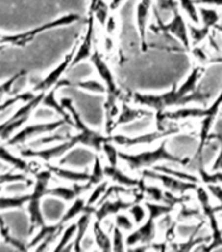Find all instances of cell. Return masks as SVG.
Returning <instances> with one entry per match:
<instances>
[{
	"label": "cell",
	"instance_id": "cell-1",
	"mask_svg": "<svg viewBox=\"0 0 222 252\" xmlns=\"http://www.w3.org/2000/svg\"><path fill=\"white\" fill-rule=\"evenodd\" d=\"M169 138H165L160 141V145L152 150H144L140 153L131 154L121 151V160L128 165L132 171H141L145 168H153L154 165L160 163H168V164L180 165L186 168L192 158L180 157L178 154H174L169 150Z\"/></svg>",
	"mask_w": 222,
	"mask_h": 252
},
{
	"label": "cell",
	"instance_id": "cell-2",
	"mask_svg": "<svg viewBox=\"0 0 222 252\" xmlns=\"http://www.w3.org/2000/svg\"><path fill=\"white\" fill-rule=\"evenodd\" d=\"M52 175L54 173L51 172L49 168L34 173V188H33V192L29 194V200L26 202V212L29 214V220H30V227H29L30 234L34 230H38V228L46 226L42 209H41V201L45 196H49V189H50L49 184H50Z\"/></svg>",
	"mask_w": 222,
	"mask_h": 252
},
{
	"label": "cell",
	"instance_id": "cell-3",
	"mask_svg": "<svg viewBox=\"0 0 222 252\" xmlns=\"http://www.w3.org/2000/svg\"><path fill=\"white\" fill-rule=\"evenodd\" d=\"M60 102L70 112L71 118H72V125H74V130H77L76 134L80 138V143L82 146H85V147H89V149H92L96 153H101L102 145H103V142L109 137L106 134L99 133L97 130L92 129L90 126L86 125V122L82 120V117L80 116L77 109L74 108L72 98L63 97L60 100Z\"/></svg>",
	"mask_w": 222,
	"mask_h": 252
},
{
	"label": "cell",
	"instance_id": "cell-4",
	"mask_svg": "<svg viewBox=\"0 0 222 252\" xmlns=\"http://www.w3.org/2000/svg\"><path fill=\"white\" fill-rule=\"evenodd\" d=\"M80 19H81L80 15L68 13V15L58 17V19L52 20V21L42 24V25H39V27H35L33 28V29H30V31L23 32V33H17V34H0V46H26L27 43L31 42V41L34 39L35 35L41 34L43 32L55 29V28L70 25V24H74L76 23V21H78Z\"/></svg>",
	"mask_w": 222,
	"mask_h": 252
},
{
	"label": "cell",
	"instance_id": "cell-5",
	"mask_svg": "<svg viewBox=\"0 0 222 252\" xmlns=\"http://www.w3.org/2000/svg\"><path fill=\"white\" fill-rule=\"evenodd\" d=\"M149 32H153L154 34L173 35L174 38L179 41L182 46L188 50L192 46L190 31H188V21L183 16V13L179 11V8L174 12V15L169 21H162L160 17L154 16V21L149 25Z\"/></svg>",
	"mask_w": 222,
	"mask_h": 252
},
{
	"label": "cell",
	"instance_id": "cell-6",
	"mask_svg": "<svg viewBox=\"0 0 222 252\" xmlns=\"http://www.w3.org/2000/svg\"><path fill=\"white\" fill-rule=\"evenodd\" d=\"M178 130H179L178 127L165 126V127L153 130V131H144V133L133 134V135H128V134L121 133V131L118 133L117 131V133H113L111 135H107V137L114 143H117L119 147H123V149H133V147H137V146L153 145L156 142L162 141L165 138L172 137L175 133H178Z\"/></svg>",
	"mask_w": 222,
	"mask_h": 252
},
{
	"label": "cell",
	"instance_id": "cell-7",
	"mask_svg": "<svg viewBox=\"0 0 222 252\" xmlns=\"http://www.w3.org/2000/svg\"><path fill=\"white\" fill-rule=\"evenodd\" d=\"M140 172L143 179L150 180L153 183H158L164 189L176 193V194H186L191 190H195L196 185H197L195 183H191V181L182 180V179L174 177L172 175H168V173L160 172L154 168L141 169Z\"/></svg>",
	"mask_w": 222,
	"mask_h": 252
},
{
	"label": "cell",
	"instance_id": "cell-8",
	"mask_svg": "<svg viewBox=\"0 0 222 252\" xmlns=\"http://www.w3.org/2000/svg\"><path fill=\"white\" fill-rule=\"evenodd\" d=\"M77 145H81L80 143V138H78L77 134H74L70 139L67 141H63L58 145L52 146V147H49V149L43 150H23L21 151V155L24 158H38L41 160L46 161V163H50V161L55 160V159H59L63 155H66L67 153H70L71 150H74Z\"/></svg>",
	"mask_w": 222,
	"mask_h": 252
},
{
	"label": "cell",
	"instance_id": "cell-9",
	"mask_svg": "<svg viewBox=\"0 0 222 252\" xmlns=\"http://www.w3.org/2000/svg\"><path fill=\"white\" fill-rule=\"evenodd\" d=\"M158 232L160 231L157 227V220L148 217L144 223L139 224L135 230L127 234V236H125L127 248L131 250V248L140 246V244L149 246L153 242H156V239L158 238Z\"/></svg>",
	"mask_w": 222,
	"mask_h": 252
},
{
	"label": "cell",
	"instance_id": "cell-10",
	"mask_svg": "<svg viewBox=\"0 0 222 252\" xmlns=\"http://www.w3.org/2000/svg\"><path fill=\"white\" fill-rule=\"evenodd\" d=\"M64 125H70V124H68L64 118H59L56 121L43 122V124H34V125L26 126V127H24L21 131H19V133L16 134L15 137L9 138L7 141V145H20V143H24L25 141H27L29 138L38 137V135H43V134L47 133H54V131L59 130Z\"/></svg>",
	"mask_w": 222,
	"mask_h": 252
},
{
	"label": "cell",
	"instance_id": "cell-11",
	"mask_svg": "<svg viewBox=\"0 0 222 252\" xmlns=\"http://www.w3.org/2000/svg\"><path fill=\"white\" fill-rule=\"evenodd\" d=\"M90 62L93 64L94 71L97 72L99 79L105 83L106 88H107V94L119 97L121 96V90L118 87L117 78H115L113 70L110 68V66L106 62V59L103 58V54L98 50L97 47H94L93 54L90 57Z\"/></svg>",
	"mask_w": 222,
	"mask_h": 252
},
{
	"label": "cell",
	"instance_id": "cell-12",
	"mask_svg": "<svg viewBox=\"0 0 222 252\" xmlns=\"http://www.w3.org/2000/svg\"><path fill=\"white\" fill-rule=\"evenodd\" d=\"M96 20L92 15L89 16L88 19V23H86L85 33L82 35L81 41L78 42V45H76V51H74V59H72V63H71V68L74 66H77L80 63L85 62L88 59H90L92 54L94 51V34H96ZM70 68V70H71Z\"/></svg>",
	"mask_w": 222,
	"mask_h": 252
},
{
	"label": "cell",
	"instance_id": "cell-13",
	"mask_svg": "<svg viewBox=\"0 0 222 252\" xmlns=\"http://www.w3.org/2000/svg\"><path fill=\"white\" fill-rule=\"evenodd\" d=\"M153 0H139V3L135 7V13H133V20L135 25L140 34L141 49L147 50L148 49V33H149V21H150V15L153 13Z\"/></svg>",
	"mask_w": 222,
	"mask_h": 252
},
{
	"label": "cell",
	"instance_id": "cell-14",
	"mask_svg": "<svg viewBox=\"0 0 222 252\" xmlns=\"http://www.w3.org/2000/svg\"><path fill=\"white\" fill-rule=\"evenodd\" d=\"M74 51H76V45H74V46L72 47V50L64 57V59H63L62 62L59 63L54 70L50 71V74L47 75L46 78H43L42 80H39V82L35 83L34 88H33V91H34L35 94L47 92V91L52 90V88L62 80L63 75L66 74L67 71L71 68V63H72V59H74Z\"/></svg>",
	"mask_w": 222,
	"mask_h": 252
},
{
	"label": "cell",
	"instance_id": "cell-15",
	"mask_svg": "<svg viewBox=\"0 0 222 252\" xmlns=\"http://www.w3.org/2000/svg\"><path fill=\"white\" fill-rule=\"evenodd\" d=\"M133 202L131 200H124L121 196L111 197L109 200L102 201L101 204L97 205L94 209V220L103 222L110 216H115L118 213L125 212Z\"/></svg>",
	"mask_w": 222,
	"mask_h": 252
},
{
	"label": "cell",
	"instance_id": "cell-16",
	"mask_svg": "<svg viewBox=\"0 0 222 252\" xmlns=\"http://www.w3.org/2000/svg\"><path fill=\"white\" fill-rule=\"evenodd\" d=\"M105 175L106 179H109L114 183V184L123 185L129 189H137V188H144L145 185V179H137L119 168L118 165H110L106 163L105 164Z\"/></svg>",
	"mask_w": 222,
	"mask_h": 252
},
{
	"label": "cell",
	"instance_id": "cell-17",
	"mask_svg": "<svg viewBox=\"0 0 222 252\" xmlns=\"http://www.w3.org/2000/svg\"><path fill=\"white\" fill-rule=\"evenodd\" d=\"M94 209L93 206H88L86 210L82 213L81 216L78 217L77 220H76V224H77V231H76V235L74 238V242L66 248V250H74V251H82L81 243L84 238L88 235V231L89 228L92 227V223H93L94 220Z\"/></svg>",
	"mask_w": 222,
	"mask_h": 252
},
{
	"label": "cell",
	"instance_id": "cell-18",
	"mask_svg": "<svg viewBox=\"0 0 222 252\" xmlns=\"http://www.w3.org/2000/svg\"><path fill=\"white\" fill-rule=\"evenodd\" d=\"M153 114H154V112L152 109H149V108H145V106H133L129 105V104H122L121 112H119V116L117 118L115 126L118 129L121 126L132 124V122L141 120V118L152 117Z\"/></svg>",
	"mask_w": 222,
	"mask_h": 252
},
{
	"label": "cell",
	"instance_id": "cell-19",
	"mask_svg": "<svg viewBox=\"0 0 222 252\" xmlns=\"http://www.w3.org/2000/svg\"><path fill=\"white\" fill-rule=\"evenodd\" d=\"M90 187L88 183H74V185L71 187H64V185H59L55 188L49 189V196H54L56 198L66 201V202H72L76 200L77 197H80L82 193L90 190Z\"/></svg>",
	"mask_w": 222,
	"mask_h": 252
},
{
	"label": "cell",
	"instance_id": "cell-20",
	"mask_svg": "<svg viewBox=\"0 0 222 252\" xmlns=\"http://www.w3.org/2000/svg\"><path fill=\"white\" fill-rule=\"evenodd\" d=\"M118 96L107 94H106V101L103 104L105 108V129H106V135H111L113 133L117 131V118L119 116L121 108L118 105Z\"/></svg>",
	"mask_w": 222,
	"mask_h": 252
},
{
	"label": "cell",
	"instance_id": "cell-21",
	"mask_svg": "<svg viewBox=\"0 0 222 252\" xmlns=\"http://www.w3.org/2000/svg\"><path fill=\"white\" fill-rule=\"evenodd\" d=\"M92 234L94 236L96 242V248L101 251H113V240H111V234L107 232L106 227L102 222L97 220H93L92 223Z\"/></svg>",
	"mask_w": 222,
	"mask_h": 252
},
{
	"label": "cell",
	"instance_id": "cell-22",
	"mask_svg": "<svg viewBox=\"0 0 222 252\" xmlns=\"http://www.w3.org/2000/svg\"><path fill=\"white\" fill-rule=\"evenodd\" d=\"M47 168L54 173L55 176H58L62 180L70 181V183H88L90 177V172L86 171H74V169L63 168L58 165H47Z\"/></svg>",
	"mask_w": 222,
	"mask_h": 252
},
{
	"label": "cell",
	"instance_id": "cell-23",
	"mask_svg": "<svg viewBox=\"0 0 222 252\" xmlns=\"http://www.w3.org/2000/svg\"><path fill=\"white\" fill-rule=\"evenodd\" d=\"M74 86H76L80 90L89 92V94H98V96H106L107 94V88H106L105 83L102 82L101 79H93L86 78L78 82H74Z\"/></svg>",
	"mask_w": 222,
	"mask_h": 252
},
{
	"label": "cell",
	"instance_id": "cell-24",
	"mask_svg": "<svg viewBox=\"0 0 222 252\" xmlns=\"http://www.w3.org/2000/svg\"><path fill=\"white\" fill-rule=\"evenodd\" d=\"M86 208H88V205H86V200L82 196L77 197L76 200L72 201V204H71V206L66 210V213L63 214V217L60 218V223L63 224V226H66V224H68L72 220H74V218H78V217L81 216L82 213L85 212Z\"/></svg>",
	"mask_w": 222,
	"mask_h": 252
},
{
	"label": "cell",
	"instance_id": "cell-25",
	"mask_svg": "<svg viewBox=\"0 0 222 252\" xmlns=\"http://www.w3.org/2000/svg\"><path fill=\"white\" fill-rule=\"evenodd\" d=\"M200 24L204 27L215 29L221 23V15L217 11V8L209 7V5H199Z\"/></svg>",
	"mask_w": 222,
	"mask_h": 252
},
{
	"label": "cell",
	"instance_id": "cell-26",
	"mask_svg": "<svg viewBox=\"0 0 222 252\" xmlns=\"http://www.w3.org/2000/svg\"><path fill=\"white\" fill-rule=\"evenodd\" d=\"M0 160L5 161L7 164L12 165L13 168L21 169L23 172L25 173H30L33 172L31 169V164H29L27 161H25L23 158H17L16 155L11 154L8 151L4 146H0Z\"/></svg>",
	"mask_w": 222,
	"mask_h": 252
},
{
	"label": "cell",
	"instance_id": "cell-27",
	"mask_svg": "<svg viewBox=\"0 0 222 252\" xmlns=\"http://www.w3.org/2000/svg\"><path fill=\"white\" fill-rule=\"evenodd\" d=\"M178 7L183 16L187 19V21L194 24H200V15H199V5L196 3V0H176Z\"/></svg>",
	"mask_w": 222,
	"mask_h": 252
},
{
	"label": "cell",
	"instance_id": "cell-28",
	"mask_svg": "<svg viewBox=\"0 0 222 252\" xmlns=\"http://www.w3.org/2000/svg\"><path fill=\"white\" fill-rule=\"evenodd\" d=\"M101 153L106 159V163L110 165H118L121 160V150L117 143H114L111 139H106L101 147Z\"/></svg>",
	"mask_w": 222,
	"mask_h": 252
},
{
	"label": "cell",
	"instance_id": "cell-29",
	"mask_svg": "<svg viewBox=\"0 0 222 252\" xmlns=\"http://www.w3.org/2000/svg\"><path fill=\"white\" fill-rule=\"evenodd\" d=\"M26 74L27 71H20V72L15 74L13 76H11V78L8 79V80H5V82L0 84V101H3L5 96H7V97H9V96H15L13 94L17 92V83H19Z\"/></svg>",
	"mask_w": 222,
	"mask_h": 252
},
{
	"label": "cell",
	"instance_id": "cell-30",
	"mask_svg": "<svg viewBox=\"0 0 222 252\" xmlns=\"http://www.w3.org/2000/svg\"><path fill=\"white\" fill-rule=\"evenodd\" d=\"M204 216L201 208H191L187 204L179 205L178 210V222H199Z\"/></svg>",
	"mask_w": 222,
	"mask_h": 252
},
{
	"label": "cell",
	"instance_id": "cell-31",
	"mask_svg": "<svg viewBox=\"0 0 222 252\" xmlns=\"http://www.w3.org/2000/svg\"><path fill=\"white\" fill-rule=\"evenodd\" d=\"M188 31H190V38H191V45H200L211 34L212 29L201 25V24H194L188 21ZM191 46V47H192Z\"/></svg>",
	"mask_w": 222,
	"mask_h": 252
},
{
	"label": "cell",
	"instance_id": "cell-32",
	"mask_svg": "<svg viewBox=\"0 0 222 252\" xmlns=\"http://www.w3.org/2000/svg\"><path fill=\"white\" fill-rule=\"evenodd\" d=\"M106 180L105 175V164L102 161V158L99 155H96L94 161L92 163V169H90V177L88 180V184L93 188L94 185H97L98 183Z\"/></svg>",
	"mask_w": 222,
	"mask_h": 252
},
{
	"label": "cell",
	"instance_id": "cell-33",
	"mask_svg": "<svg viewBox=\"0 0 222 252\" xmlns=\"http://www.w3.org/2000/svg\"><path fill=\"white\" fill-rule=\"evenodd\" d=\"M76 231H77V224H76V222H70V223L67 224L66 227L63 228L62 236H60L58 244L55 246V251H63V250H66L68 247V244L74 242Z\"/></svg>",
	"mask_w": 222,
	"mask_h": 252
},
{
	"label": "cell",
	"instance_id": "cell-34",
	"mask_svg": "<svg viewBox=\"0 0 222 252\" xmlns=\"http://www.w3.org/2000/svg\"><path fill=\"white\" fill-rule=\"evenodd\" d=\"M145 206L148 209V217L153 218V220H158L160 217L169 214L174 210L173 206L164 202H156V201H145Z\"/></svg>",
	"mask_w": 222,
	"mask_h": 252
},
{
	"label": "cell",
	"instance_id": "cell-35",
	"mask_svg": "<svg viewBox=\"0 0 222 252\" xmlns=\"http://www.w3.org/2000/svg\"><path fill=\"white\" fill-rule=\"evenodd\" d=\"M107 187H109L107 180H103L101 181V183H98L97 185H94L93 188L90 189L89 197L86 198V205L96 208V206L101 202L103 196H105L106 190H107Z\"/></svg>",
	"mask_w": 222,
	"mask_h": 252
},
{
	"label": "cell",
	"instance_id": "cell-36",
	"mask_svg": "<svg viewBox=\"0 0 222 252\" xmlns=\"http://www.w3.org/2000/svg\"><path fill=\"white\" fill-rule=\"evenodd\" d=\"M128 214L131 217H132L133 222L136 223V226H139V224L144 223L145 220H147V218H148V209H147V206H145V202L143 204V202H133L131 206L128 208Z\"/></svg>",
	"mask_w": 222,
	"mask_h": 252
},
{
	"label": "cell",
	"instance_id": "cell-37",
	"mask_svg": "<svg viewBox=\"0 0 222 252\" xmlns=\"http://www.w3.org/2000/svg\"><path fill=\"white\" fill-rule=\"evenodd\" d=\"M29 200V194L15 197H0V210H8V209H21Z\"/></svg>",
	"mask_w": 222,
	"mask_h": 252
},
{
	"label": "cell",
	"instance_id": "cell-38",
	"mask_svg": "<svg viewBox=\"0 0 222 252\" xmlns=\"http://www.w3.org/2000/svg\"><path fill=\"white\" fill-rule=\"evenodd\" d=\"M114 224L121 228V230H123L124 232H127V234L136 228V223L133 222L132 217L129 216L128 212H121L115 214L114 216Z\"/></svg>",
	"mask_w": 222,
	"mask_h": 252
},
{
	"label": "cell",
	"instance_id": "cell-39",
	"mask_svg": "<svg viewBox=\"0 0 222 252\" xmlns=\"http://www.w3.org/2000/svg\"><path fill=\"white\" fill-rule=\"evenodd\" d=\"M125 236L127 232L121 230L114 224L111 227V240H113V251H124L127 250V244H125Z\"/></svg>",
	"mask_w": 222,
	"mask_h": 252
},
{
	"label": "cell",
	"instance_id": "cell-40",
	"mask_svg": "<svg viewBox=\"0 0 222 252\" xmlns=\"http://www.w3.org/2000/svg\"><path fill=\"white\" fill-rule=\"evenodd\" d=\"M38 94H35L34 91L31 90L29 92H25V94H15V96H12V97H8L7 100H4L1 104H0V113L4 112V110L12 106L13 104H16L17 101H24V102H27L30 101L31 98H34Z\"/></svg>",
	"mask_w": 222,
	"mask_h": 252
},
{
	"label": "cell",
	"instance_id": "cell-41",
	"mask_svg": "<svg viewBox=\"0 0 222 252\" xmlns=\"http://www.w3.org/2000/svg\"><path fill=\"white\" fill-rule=\"evenodd\" d=\"M143 190L149 197L150 201L156 202H165V189L158 183L157 184H145Z\"/></svg>",
	"mask_w": 222,
	"mask_h": 252
},
{
	"label": "cell",
	"instance_id": "cell-42",
	"mask_svg": "<svg viewBox=\"0 0 222 252\" xmlns=\"http://www.w3.org/2000/svg\"><path fill=\"white\" fill-rule=\"evenodd\" d=\"M0 234H1V238L4 239L5 244H9L12 248H16V250H27V246L21 243L20 240H16L15 238L9 234V230H8V227H5V224H4L1 217H0Z\"/></svg>",
	"mask_w": 222,
	"mask_h": 252
},
{
	"label": "cell",
	"instance_id": "cell-43",
	"mask_svg": "<svg viewBox=\"0 0 222 252\" xmlns=\"http://www.w3.org/2000/svg\"><path fill=\"white\" fill-rule=\"evenodd\" d=\"M191 53L194 55V58L197 61L199 64H207V63H211L213 59L211 57V50L209 49H205L204 46H200V45H194L191 47Z\"/></svg>",
	"mask_w": 222,
	"mask_h": 252
},
{
	"label": "cell",
	"instance_id": "cell-44",
	"mask_svg": "<svg viewBox=\"0 0 222 252\" xmlns=\"http://www.w3.org/2000/svg\"><path fill=\"white\" fill-rule=\"evenodd\" d=\"M8 183H26L30 184L27 180L26 173H1L0 175V185L8 184Z\"/></svg>",
	"mask_w": 222,
	"mask_h": 252
},
{
	"label": "cell",
	"instance_id": "cell-45",
	"mask_svg": "<svg viewBox=\"0 0 222 252\" xmlns=\"http://www.w3.org/2000/svg\"><path fill=\"white\" fill-rule=\"evenodd\" d=\"M101 45L102 54H114L115 50H117V39H115V35L105 33L101 39Z\"/></svg>",
	"mask_w": 222,
	"mask_h": 252
},
{
	"label": "cell",
	"instance_id": "cell-46",
	"mask_svg": "<svg viewBox=\"0 0 222 252\" xmlns=\"http://www.w3.org/2000/svg\"><path fill=\"white\" fill-rule=\"evenodd\" d=\"M103 31L107 34L117 35L118 31H119V19L114 13H110V16L107 17L105 25H103Z\"/></svg>",
	"mask_w": 222,
	"mask_h": 252
},
{
	"label": "cell",
	"instance_id": "cell-47",
	"mask_svg": "<svg viewBox=\"0 0 222 252\" xmlns=\"http://www.w3.org/2000/svg\"><path fill=\"white\" fill-rule=\"evenodd\" d=\"M220 142V149L216 154L215 159L212 160L209 169L211 171H222V139H217Z\"/></svg>",
	"mask_w": 222,
	"mask_h": 252
},
{
	"label": "cell",
	"instance_id": "cell-48",
	"mask_svg": "<svg viewBox=\"0 0 222 252\" xmlns=\"http://www.w3.org/2000/svg\"><path fill=\"white\" fill-rule=\"evenodd\" d=\"M207 188L209 189L213 200H217L219 205H222V184H209Z\"/></svg>",
	"mask_w": 222,
	"mask_h": 252
},
{
	"label": "cell",
	"instance_id": "cell-49",
	"mask_svg": "<svg viewBox=\"0 0 222 252\" xmlns=\"http://www.w3.org/2000/svg\"><path fill=\"white\" fill-rule=\"evenodd\" d=\"M197 5H209V7L222 8V0H196Z\"/></svg>",
	"mask_w": 222,
	"mask_h": 252
},
{
	"label": "cell",
	"instance_id": "cell-50",
	"mask_svg": "<svg viewBox=\"0 0 222 252\" xmlns=\"http://www.w3.org/2000/svg\"><path fill=\"white\" fill-rule=\"evenodd\" d=\"M125 1H127V0H110L109 4H110V8H111V12H115L117 9H119V8L125 3Z\"/></svg>",
	"mask_w": 222,
	"mask_h": 252
},
{
	"label": "cell",
	"instance_id": "cell-51",
	"mask_svg": "<svg viewBox=\"0 0 222 252\" xmlns=\"http://www.w3.org/2000/svg\"><path fill=\"white\" fill-rule=\"evenodd\" d=\"M216 212H222V205H219V206H215Z\"/></svg>",
	"mask_w": 222,
	"mask_h": 252
},
{
	"label": "cell",
	"instance_id": "cell-52",
	"mask_svg": "<svg viewBox=\"0 0 222 252\" xmlns=\"http://www.w3.org/2000/svg\"><path fill=\"white\" fill-rule=\"evenodd\" d=\"M98 0H90V4H94V3H97Z\"/></svg>",
	"mask_w": 222,
	"mask_h": 252
},
{
	"label": "cell",
	"instance_id": "cell-53",
	"mask_svg": "<svg viewBox=\"0 0 222 252\" xmlns=\"http://www.w3.org/2000/svg\"><path fill=\"white\" fill-rule=\"evenodd\" d=\"M0 192H1V188H0Z\"/></svg>",
	"mask_w": 222,
	"mask_h": 252
},
{
	"label": "cell",
	"instance_id": "cell-54",
	"mask_svg": "<svg viewBox=\"0 0 222 252\" xmlns=\"http://www.w3.org/2000/svg\"><path fill=\"white\" fill-rule=\"evenodd\" d=\"M107 1H110V0H107Z\"/></svg>",
	"mask_w": 222,
	"mask_h": 252
}]
</instances>
